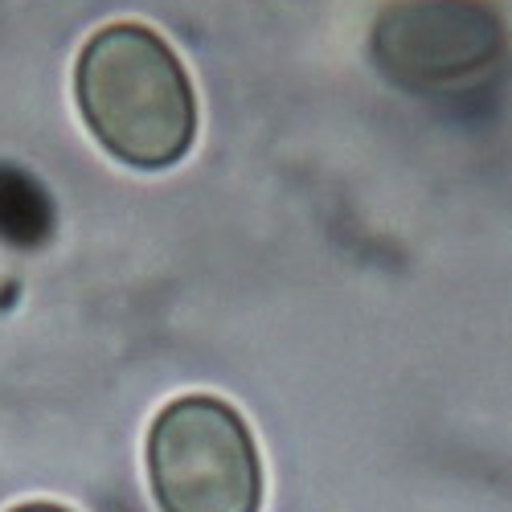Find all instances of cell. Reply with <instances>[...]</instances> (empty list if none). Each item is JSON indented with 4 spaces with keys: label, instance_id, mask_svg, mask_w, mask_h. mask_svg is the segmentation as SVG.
Returning <instances> with one entry per match:
<instances>
[{
    "label": "cell",
    "instance_id": "cell-5",
    "mask_svg": "<svg viewBox=\"0 0 512 512\" xmlns=\"http://www.w3.org/2000/svg\"><path fill=\"white\" fill-rule=\"evenodd\" d=\"M9 512H70V508H62V504H46V500H33V504H17V508H9Z\"/></svg>",
    "mask_w": 512,
    "mask_h": 512
},
{
    "label": "cell",
    "instance_id": "cell-3",
    "mask_svg": "<svg viewBox=\"0 0 512 512\" xmlns=\"http://www.w3.org/2000/svg\"><path fill=\"white\" fill-rule=\"evenodd\" d=\"M512 46L496 0H390L369 29V58L394 87L455 95L492 78Z\"/></svg>",
    "mask_w": 512,
    "mask_h": 512
},
{
    "label": "cell",
    "instance_id": "cell-1",
    "mask_svg": "<svg viewBox=\"0 0 512 512\" xmlns=\"http://www.w3.org/2000/svg\"><path fill=\"white\" fill-rule=\"evenodd\" d=\"M74 99L87 132L127 168L177 164L197 140V95L173 46L148 25L115 21L78 54Z\"/></svg>",
    "mask_w": 512,
    "mask_h": 512
},
{
    "label": "cell",
    "instance_id": "cell-2",
    "mask_svg": "<svg viewBox=\"0 0 512 512\" xmlns=\"http://www.w3.org/2000/svg\"><path fill=\"white\" fill-rule=\"evenodd\" d=\"M148 484L160 512H259L263 455L246 418L213 394L168 402L148 431Z\"/></svg>",
    "mask_w": 512,
    "mask_h": 512
},
{
    "label": "cell",
    "instance_id": "cell-4",
    "mask_svg": "<svg viewBox=\"0 0 512 512\" xmlns=\"http://www.w3.org/2000/svg\"><path fill=\"white\" fill-rule=\"evenodd\" d=\"M54 230V205L29 173L0 164V234L13 246H37Z\"/></svg>",
    "mask_w": 512,
    "mask_h": 512
}]
</instances>
